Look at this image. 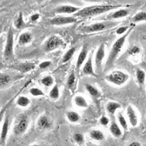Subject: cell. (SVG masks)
Listing matches in <instances>:
<instances>
[{"label": "cell", "instance_id": "cell-1", "mask_svg": "<svg viewBox=\"0 0 146 146\" xmlns=\"http://www.w3.org/2000/svg\"><path fill=\"white\" fill-rule=\"evenodd\" d=\"M133 29V27L131 29H129L127 32L126 34H124L123 35L118 38L116 41L115 42L113 43V47H112L110 52L109 53V56H108V60H107L106 63H105V70L104 71L106 72L108 70H109L111 68L112 66L114 64L115 61L116 60L117 57H118V54L120 53V52L121 51V49L123 48V45L125 44V42H126V38L128 37V36L129 35V34L131 33V32Z\"/></svg>", "mask_w": 146, "mask_h": 146}, {"label": "cell", "instance_id": "cell-2", "mask_svg": "<svg viewBox=\"0 0 146 146\" xmlns=\"http://www.w3.org/2000/svg\"><path fill=\"white\" fill-rule=\"evenodd\" d=\"M121 7V5H93L90 7H85L81 9L75 13V15L78 17H90L95 16L100 14L105 13L107 12L113 10L114 9H117Z\"/></svg>", "mask_w": 146, "mask_h": 146}, {"label": "cell", "instance_id": "cell-3", "mask_svg": "<svg viewBox=\"0 0 146 146\" xmlns=\"http://www.w3.org/2000/svg\"><path fill=\"white\" fill-rule=\"evenodd\" d=\"M118 24V23L111 21H105V22H99V23H94L91 25L86 26L83 27L81 29V32H85V33H91V32H102L104 30L110 29L111 27H115Z\"/></svg>", "mask_w": 146, "mask_h": 146}, {"label": "cell", "instance_id": "cell-4", "mask_svg": "<svg viewBox=\"0 0 146 146\" xmlns=\"http://www.w3.org/2000/svg\"><path fill=\"white\" fill-rule=\"evenodd\" d=\"M129 76L126 73L122 71L116 70V71H113V72L110 73L109 75H107L105 78L108 81H109L112 84L120 86L125 84L129 80Z\"/></svg>", "mask_w": 146, "mask_h": 146}, {"label": "cell", "instance_id": "cell-5", "mask_svg": "<svg viewBox=\"0 0 146 146\" xmlns=\"http://www.w3.org/2000/svg\"><path fill=\"white\" fill-rule=\"evenodd\" d=\"M14 33L11 27H10L7 32V41L4 49V58L5 60H11L14 58Z\"/></svg>", "mask_w": 146, "mask_h": 146}, {"label": "cell", "instance_id": "cell-6", "mask_svg": "<svg viewBox=\"0 0 146 146\" xmlns=\"http://www.w3.org/2000/svg\"><path fill=\"white\" fill-rule=\"evenodd\" d=\"M29 127V118L26 115H21L16 119L13 127V133L16 136H20L27 131Z\"/></svg>", "mask_w": 146, "mask_h": 146}, {"label": "cell", "instance_id": "cell-7", "mask_svg": "<svg viewBox=\"0 0 146 146\" xmlns=\"http://www.w3.org/2000/svg\"><path fill=\"white\" fill-rule=\"evenodd\" d=\"M64 45V42L61 37L57 36H52L46 42L45 50L48 52L53 51Z\"/></svg>", "mask_w": 146, "mask_h": 146}, {"label": "cell", "instance_id": "cell-8", "mask_svg": "<svg viewBox=\"0 0 146 146\" xmlns=\"http://www.w3.org/2000/svg\"><path fill=\"white\" fill-rule=\"evenodd\" d=\"M9 125H10V116L8 113H6L3 120V123H2V129L0 131V145H4L6 143L9 131Z\"/></svg>", "mask_w": 146, "mask_h": 146}, {"label": "cell", "instance_id": "cell-9", "mask_svg": "<svg viewBox=\"0 0 146 146\" xmlns=\"http://www.w3.org/2000/svg\"><path fill=\"white\" fill-rule=\"evenodd\" d=\"M105 56V45L104 43H102L100 45L99 48L95 56V66H96V72L100 73L102 70V64L103 59Z\"/></svg>", "mask_w": 146, "mask_h": 146}, {"label": "cell", "instance_id": "cell-10", "mask_svg": "<svg viewBox=\"0 0 146 146\" xmlns=\"http://www.w3.org/2000/svg\"><path fill=\"white\" fill-rule=\"evenodd\" d=\"M77 21V18L75 17L72 16H58L54 18L50 21L51 25L55 26H62L74 23Z\"/></svg>", "mask_w": 146, "mask_h": 146}, {"label": "cell", "instance_id": "cell-11", "mask_svg": "<svg viewBox=\"0 0 146 146\" xmlns=\"http://www.w3.org/2000/svg\"><path fill=\"white\" fill-rule=\"evenodd\" d=\"M21 78L20 75H11L9 73H0V88L7 86L8 85L16 80L18 78Z\"/></svg>", "mask_w": 146, "mask_h": 146}, {"label": "cell", "instance_id": "cell-12", "mask_svg": "<svg viewBox=\"0 0 146 146\" xmlns=\"http://www.w3.org/2000/svg\"><path fill=\"white\" fill-rule=\"evenodd\" d=\"M35 66H36L35 64L32 63V62H25V63L15 64L10 65V66H9V67L14 69V70L21 73H27L35 69Z\"/></svg>", "mask_w": 146, "mask_h": 146}, {"label": "cell", "instance_id": "cell-13", "mask_svg": "<svg viewBox=\"0 0 146 146\" xmlns=\"http://www.w3.org/2000/svg\"><path fill=\"white\" fill-rule=\"evenodd\" d=\"M126 115H127L129 122L131 126L135 127V126H137L138 121H139L137 114L135 109L131 105H128L127 108H126Z\"/></svg>", "mask_w": 146, "mask_h": 146}, {"label": "cell", "instance_id": "cell-14", "mask_svg": "<svg viewBox=\"0 0 146 146\" xmlns=\"http://www.w3.org/2000/svg\"><path fill=\"white\" fill-rule=\"evenodd\" d=\"M80 10V8L71 5H61L55 9V13L58 14H75Z\"/></svg>", "mask_w": 146, "mask_h": 146}, {"label": "cell", "instance_id": "cell-15", "mask_svg": "<svg viewBox=\"0 0 146 146\" xmlns=\"http://www.w3.org/2000/svg\"><path fill=\"white\" fill-rule=\"evenodd\" d=\"M83 73L84 75H91L94 77H97L96 74L95 73L93 67V62H92V56H90L88 58L83 68Z\"/></svg>", "mask_w": 146, "mask_h": 146}, {"label": "cell", "instance_id": "cell-16", "mask_svg": "<svg viewBox=\"0 0 146 146\" xmlns=\"http://www.w3.org/2000/svg\"><path fill=\"white\" fill-rule=\"evenodd\" d=\"M36 125L41 129H50L51 127L52 123L50 118H48V116H46V115H42L37 120Z\"/></svg>", "mask_w": 146, "mask_h": 146}, {"label": "cell", "instance_id": "cell-17", "mask_svg": "<svg viewBox=\"0 0 146 146\" xmlns=\"http://www.w3.org/2000/svg\"><path fill=\"white\" fill-rule=\"evenodd\" d=\"M87 55H88V46L87 45H85L82 48L81 51L79 53V56H78V60H77L76 63V68L78 70L80 68V66L83 64L85 62H86V59Z\"/></svg>", "mask_w": 146, "mask_h": 146}, {"label": "cell", "instance_id": "cell-18", "mask_svg": "<svg viewBox=\"0 0 146 146\" xmlns=\"http://www.w3.org/2000/svg\"><path fill=\"white\" fill-rule=\"evenodd\" d=\"M32 35L29 32H24L21 34L18 37V44L20 45H25L32 42Z\"/></svg>", "mask_w": 146, "mask_h": 146}, {"label": "cell", "instance_id": "cell-19", "mask_svg": "<svg viewBox=\"0 0 146 146\" xmlns=\"http://www.w3.org/2000/svg\"><path fill=\"white\" fill-rule=\"evenodd\" d=\"M129 13V11L127 9H121L117 11L114 12L113 14L108 17L109 19H119L121 18H124L126 17Z\"/></svg>", "mask_w": 146, "mask_h": 146}, {"label": "cell", "instance_id": "cell-20", "mask_svg": "<svg viewBox=\"0 0 146 146\" xmlns=\"http://www.w3.org/2000/svg\"><path fill=\"white\" fill-rule=\"evenodd\" d=\"M110 131L115 137H121L122 136V131L121 130V128L118 126L116 122H112L110 126Z\"/></svg>", "mask_w": 146, "mask_h": 146}, {"label": "cell", "instance_id": "cell-21", "mask_svg": "<svg viewBox=\"0 0 146 146\" xmlns=\"http://www.w3.org/2000/svg\"><path fill=\"white\" fill-rule=\"evenodd\" d=\"M121 105L115 102H109L106 105V110L110 115H114L117 110L121 108Z\"/></svg>", "mask_w": 146, "mask_h": 146}, {"label": "cell", "instance_id": "cell-22", "mask_svg": "<svg viewBox=\"0 0 146 146\" xmlns=\"http://www.w3.org/2000/svg\"><path fill=\"white\" fill-rule=\"evenodd\" d=\"M74 103L77 107L80 108H86L88 106V102L86 100V99L83 96H80V95L76 96L74 98Z\"/></svg>", "mask_w": 146, "mask_h": 146}, {"label": "cell", "instance_id": "cell-23", "mask_svg": "<svg viewBox=\"0 0 146 146\" xmlns=\"http://www.w3.org/2000/svg\"><path fill=\"white\" fill-rule=\"evenodd\" d=\"M89 135L91 139L96 140V141H102L105 139V135L100 130H92V131H90Z\"/></svg>", "mask_w": 146, "mask_h": 146}, {"label": "cell", "instance_id": "cell-24", "mask_svg": "<svg viewBox=\"0 0 146 146\" xmlns=\"http://www.w3.org/2000/svg\"><path fill=\"white\" fill-rule=\"evenodd\" d=\"M30 101L29 99L25 96H18L16 100V105L20 108H27L29 105Z\"/></svg>", "mask_w": 146, "mask_h": 146}, {"label": "cell", "instance_id": "cell-25", "mask_svg": "<svg viewBox=\"0 0 146 146\" xmlns=\"http://www.w3.org/2000/svg\"><path fill=\"white\" fill-rule=\"evenodd\" d=\"M85 88H86L87 92H88L92 97H98L100 95L99 90L96 88H95L94 86H93L92 85L87 83V84L85 85Z\"/></svg>", "mask_w": 146, "mask_h": 146}, {"label": "cell", "instance_id": "cell-26", "mask_svg": "<svg viewBox=\"0 0 146 146\" xmlns=\"http://www.w3.org/2000/svg\"><path fill=\"white\" fill-rule=\"evenodd\" d=\"M145 72L141 69H137L136 70V78L137 81L139 83V85L143 86L145 82Z\"/></svg>", "mask_w": 146, "mask_h": 146}, {"label": "cell", "instance_id": "cell-27", "mask_svg": "<svg viewBox=\"0 0 146 146\" xmlns=\"http://www.w3.org/2000/svg\"><path fill=\"white\" fill-rule=\"evenodd\" d=\"M66 118L71 123H77L80 121V117L77 112L69 111L66 113Z\"/></svg>", "mask_w": 146, "mask_h": 146}, {"label": "cell", "instance_id": "cell-28", "mask_svg": "<svg viewBox=\"0 0 146 146\" xmlns=\"http://www.w3.org/2000/svg\"><path fill=\"white\" fill-rule=\"evenodd\" d=\"M26 23L23 21V13H20L19 15H18V17L16 18V20L14 22V26H15V28L17 29H21L23 27H25Z\"/></svg>", "mask_w": 146, "mask_h": 146}, {"label": "cell", "instance_id": "cell-29", "mask_svg": "<svg viewBox=\"0 0 146 146\" xmlns=\"http://www.w3.org/2000/svg\"><path fill=\"white\" fill-rule=\"evenodd\" d=\"M75 52V48H72L70 49H69L66 53H64V55L63 56V58H62V62L63 63H66V62H69L72 58L73 55Z\"/></svg>", "mask_w": 146, "mask_h": 146}, {"label": "cell", "instance_id": "cell-30", "mask_svg": "<svg viewBox=\"0 0 146 146\" xmlns=\"http://www.w3.org/2000/svg\"><path fill=\"white\" fill-rule=\"evenodd\" d=\"M60 96V92H59V88L57 85H55L52 88V89L50 90V93H49V96L50 98L52 100H57L58 99Z\"/></svg>", "mask_w": 146, "mask_h": 146}, {"label": "cell", "instance_id": "cell-31", "mask_svg": "<svg viewBox=\"0 0 146 146\" xmlns=\"http://www.w3.org/2000/svg\"><path fill=\"white\" fill-rule=\"evenodd\" d=\"M143 21H146L145 12H139L132 18V22L134 23H137V22Z\"/></svg>", "mask_w": 146, "mask_h": 146}, {"label": "cell", "instance_id": "cell-32", "mask_svg": "<svg viewBox=\"0 0 146 146\" xmlns=\"http://www.w3.org/2000/svg\"><path fill=\"white\" fill-rule=\"evenodd\" d=\"M41 83H42V85H44L46 87H50L52 86L54 83V80H53V78L50 75H47V76L44 77L41 80Z\"/></svg>", "mask_w": 146, "mask_h": 146}, {"label": "cell", "instance_id": "cell-33", "mask_svg": "<svg viewBox=\"0 0 146 146\" xmlns=\"http://www.w3.org/2000/svg\"><path fill=\"white\" fill-rule=\"evenodd\" d=\"M118 123H119L120 126L123 128L124 130H127V129H128L127 121H126L125 117L123 116V115L121 114V113H118Z\"/></svg>", "mask_w": 146, "mask_h": 146}, {"label": "cell", "instance_id": "cell-34", "mask_svg": "<svg viewBox=\"0 0 146 146\" xmlns=\"http://www.w3.org/2000/svg\"><path fill=\"white\" fill-rule=\"evenodd\" d=\"M75 80H76V77H75V74L74 73V72L70 74V75L69 76L68 79H67V81H66V86L69 88H72L74 85L75 83Z\"/></svg>", "mask_w": 146, "mask_h": 146}, {"label": "cell", "instance_id": "cell-35", "mask_svg": "<svg viewBox=\"0 0 146 146\" xmlns=\"http://www.w3.org/2000/svg\"><path fill=\"white\" fill-rule=\"evenodd\" d=\"M29 93L30 94L33 96H44L45 94L41 89L38 88H36V87H34V88H32L29 90Z\"/></svg>", "mask_w": 146, "mask_h": 146}, {"label": "cell", "instance_id": "cell-36", "mask_svg": "<svg viewBox=\"0 0 146 146\" xmlns=\"http://www.w3.org/2000/svg\"><path fill=\"white\" fill-rule=\"evenodd\" d=\"M73 138H74V140L78 144L80 145L84 142V137L80 133H75L73 136Z\"/></svg>", "mask_w": 146, "mask_h": 146}, {"label": "cell", "instance_id": "cell-37", "mask_svg": "<svg viewBox=\"0 0 146 146\" xmlns=\"http://www.w3.org/2000/svg\"><path fill=\"white\" fill-rule=\"evenodd\" d=\"M128 53L131 56H137V55H138L140 53V48L138 46H137V45H134L131 48H129Z\"/></svg>", "mask_w": 146, "mask_h": 146}, {"label": "cell", "instance_id": "cell-38", "mask_svg": "<svg viewBox=\"0 0 146 146\" xmlns=\"http://www.w3.org/2000/svg\"><path fill=\"white\" fill-rule=\"evenodd\" d=\"M10 102L7 104V105H5L3 108H2L1 110H0V126H1V123H2V121L4 120V118H5V113H6V110H7V108L8 106L10 105Z\"/></svg>", "mask_w": 146, "mask_h": 146}, {"label": "cell", "instance_id": "cell-39", "mask_svg": "<svg viewBox=\"0 0 146 146\" xmlns=\"http://www.w3.org/2000/svg\"><path fill=\"white\" fill-rule=\"evenodd\" d=\"M129 27H121L116 30V34L118 35H123L129 31Z\"/></svg>", "mask_w": 146, "mask_h": 146}, {"label": "cell", "instance_id": "cell-40", "mask_svg": "<svg viewBox=\"0 0 146 146\" xmlns=\"http://www.w3.org/2000/svg\"><path fill=\"white\" fill-rule=\"evenodd\" d=\"M50 65H51V62H50V61H45V62H42L39 64V67L40 69H46L49 67Z\"/></svg>", "mask_w": 146, "mask_h": 146}, {"label": "cell", "instance_id": "cell-41", "mask_svg": "<svg viewBox=\"0 0 146 146\" xmlns=\"http://www.w3.org/2000/svg\"><path fill=\"white\" fill-rule=\"evenodd\" d=\"M110 122V120L108 117L106 116H102L100 118V123H101L102 126H107V125Z\"/></svg>", "mask_w": 146, "mask_h": 146}, {"label": "cell", "instance_id": "cell-42", "mask_svg": "<svg viewBox=\"0 0 146 146\" xmlns=\"http://www.w3.org/2000/svg\"><path fill=\"white\" fill-rule=\"evenodd\" d=\"M39 18H40V14L36 13V14H34V15H32V16H31L30 20H31V21L32 22H35L38 20Z\"/></svg>", "mask_w": 146, "mask_h": 146}, {"label": "cell", "instance_id": "cell-43", "mask_svg": "<svg viewBox=\"0 0 146 146\" xmlns=\"http://www.w3.org/2000/svg\"><path fill=\"white\" fill-rule=\"evenodd\" d=\"M128 146H142V145L139 142L135 141V142H132V143H131Z\"/></svg>", "mask_w": 146, "mask_h": 146}, {"label": "cell", "instance_id": "cell-44", "mask_svg": "<svg viewBox=\"0 0 146 146\" xmlns=\"http://www.w3.org/2000/svg\"><path fill=\"white\" fill-rule=\"evenodd\" d=\"M30 146H42L41 145H39V144H34V145H32Z\"/></svg>", "mask_w": 146, "mask_h": 146}, {"label": "cell", "instance_id": "cell-45", "mask_svg": "<svg viewBox=\"0 0 146 146\" xmlns=\"http://www.w3.org/2000/svg\"><path fill=\"white\" fill-rule=\"evenodd\" d=\"M2 32V27L1 25H0V35H1V33Z\"/></svg>", "mask_w": 146, "mask_h": 146}]
</instances>
